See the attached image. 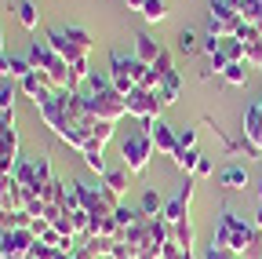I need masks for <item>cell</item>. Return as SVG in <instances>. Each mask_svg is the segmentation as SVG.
I'll list each match as a JSON object with an SVG mask.
<instances>
[{
    "instance_id": "277c9868",
    "label": "cell",
    "mask_w": 262,
    "mask_h": 259,
    "mask_svg": "<svg viewBox=\"0 0 262 259\" xmlns=\"http://www.w3.org/2000/svg\"><path fill=\"white\" fill-rule=\"evenodd\" d=\"M153 139L146 135V132H131L124 143H120V157H124V168L131 172V175H139V172H146V165H149V157H153Z\"/></svg>"
},
{
    "instance_id": "74e56055",
    "label": "cell",
    "mask_w": 262,
    "mask_h": 259,
    "mask_svg": "<svg viewBox=\"0 0 262 259\" xmlns=\"http://www.w3.org/2000/svg\"><path fill=\"white\" fill-rule=\"evenodd\" d=\"M255 226H258V230H262V208H258V215H255Z\"/></svg>"
},
{
    "instance_id": "603a6c76",
    "label": "cell",
    "mask_w": 262,
    "mask_h": 259,
    "mask_svg": "<svg viewBox=\"0 0 262 259\" xmlns=\"http://www.w3.org/2000/svg\"><path fill=\"white\" fill-rule=\"evenodd\" d=\"M80 157H84V165H88L91 172H98V175H106V161H102V146H95V143H91V146H88V150H84Z\"/></svg>"
},
{
    "instance_id": "ab89813d",
    "label": "cell",
    "mask_w": 262,
    "mask_h": 259,
    "mask_svg": "<svg viewBox=\"0 0 262 259\" xmlns=\"http://www.w3.org/2000/svg\"><path fill=\"white\" fill-rule=\"evenodd\" d=\"M0 55H4V33H0Z\"/></svg>"
},
{
    "instance_id": "f35d334b",
    "label": "cell",
    "mask_w": 262,
    "mask_h": 259,
    "mask_svg": "<svg viewBox=\"0 0 262 259\" xmlns=\"http://www.w3.org/2000/svg\"><path fill=\"white\" fill-rule=\"evenodd\" d=\"M255 193H258V201H262V179H258V186H255Z\"/></svg>"
},
{
    "instance_id": "4316f807",
    "label": "cell",
    "mask_w": 262,
    "mask_h": 259,
    "mask_svg": "<svg viewBox=\"0 0 262 259\" xmlns=\"http://www.w3.org/2000/svg\"><path fill=\"white\" fill-rule=\"evenodd\" d=\"M142 15H146V22H164L168 18V4H164V0H146Z\"/></svg>"
},
{
    "instance_id": "7a4b0ae2",
    "label": "cell",
    "mask_w": 262,
    "mask_h": 259,
    "mask_svg": "<svg viewBox=\"0 0 262 259\" xmlns=\"http://www.w3.org/2000/svg\"><path fill=\"white\" fill-rule=\"evenodd\" d=\"M26 58L33 62V70H37V73H44V77L51 81V88H55V91H77V88H80V84L73 81L70 62H66V58H62L48 41H33Z\"/></svg>"
},
{
    "instance_id": "d6986e66",
    "label": "cell",
    "mask_w": 262,
    "mask_h": 259,
    "mask_svg": "<svg viewBox=\"0 0 262 259\" xmlns=\"http://www.w3.org/2000/svg\"><path fill=\"white\" fill-rule=\"evenodd\" d=\"M15 15H18L22 29H29V33L40 26V11H37V4H33V0H18V4H15Z\"/></svg>"
},
{
    "instance_id": "e575fe53",
    "label": "cell",
    "mask_w": 262,
    "mask_h": 259,
    "mask_svg": "<svg viewBox=\"0 0 262 259\" xmlns=\"http://www.w3.org/2000/svg\"><path fill=\"white\" fill-rule=\"evenodd\" d=\"M211 172H215V168H211V157H201V161H196V172H193V175H196V179H208Z\"/></svg>"
},
{
    "instance_id": "d6a6232c",
    "label": "cell",
    "mask_w": 262,
    "mask_h": 259,
    "mask_svg": "<svg viewBox=\"0 0 262 259\" xmlns=\"http://www.w3.org/2000/svg\"><path fill=\"white\" fill-rule=\"evenodd\" d=\"M201 259H244V255H237V252H229V248H219V245H208Z\"/></svg>"
},
{
    "instance_id": "ffe728a7",
    "label": "cell",
    "mask_w": 262,
    "mask_h": 259,
    "mask_svg": "<svg viewBox=\"0 0 262 259\" xmlns=\"http://www.w3.org/2000/svg\"><path fill=\"white\" fill-rule=\"evenodd\" d=\"M248 70H251L248 62H229V66L222 70V81L233 84V88H244V84H248Z\"/></svg>"
},
{
    "instance_id": "484cf974",
    "label": "cell",
    "mask_w": 262,
    "mask_h": 259,
    "mask_svg": "<svg viewBox=\"0 0 262 259\" xmlns=\"http://www.w3.org/2000/svg\"><path fill=\"white\" fill-rule=\"evenodd\" d=\"M160 212H164V197L157 190H146L142 193V215H160Z\"/></svg>"
},
{
    "instance_id": "60d3db41",
    "label": "cell",
    "mask_w": 262,
    "mask_h": 259,
    "mask_svg": "<svg viewBox=\"0 0 262 259\" xmlns=\"http://www.w3.org/2000/svg\"><path fill=\"white\" fill-rule=\"evenodd\" d=\"M258 110H262V99H258Z\"/></svg>"
},
{
    "instance_id": "2e32d148",
    "label": "cell",
    "mask_w": 262,
    "mask_h": 259,
    "mask_svg": "<svg viewBox=\"0 0 262 259\" xmlns=\"http://www.w3.org/2000/svg\"><path fill=\"white\" fill-rule=\"evenodd\" d=\"M179 91H182V77H179V70H171L168 77H160V106L168 110V106H175L179 103Z\"/></svg>"
},
{
    "instance_id": "52a82bcc",
    "label": "cell",
    "mask_w": 262,
    "mask_h": 259,
    "mask_svg": "<svg viewBox=\"0 0 262 259\" xmlns=\"http://www.w3.org/2000/svg\"><path fill=\"white\" fill-rule=\"evenodd\" d=\"M222 215H226V223H229V252L244 255V252L258 241V226H255V223H244L233 208H222Z\"/></svg>"
},
{
    "instance_id": "8d00e7d4",
    "label": "cell",
    "mask_w": 262,
    "mask_h": 259,
    "mask_svg": "<svg viewBox=\"0 0 262 259\" xmlns=\"http://www.w3.org/2000/svg\"><path fill=\"white\" fill-rule=\"evenodd\" d=\"M127 8H135V11H142V8H146V0H127Z\"/></svg>"
},
{
    "instance_id": "9a60e30c",
    "label": "cell",
    "mask_w": 262,
    "mask_h": 259,
    "mask_svg": "<svg viewBox=\"0 0 262 259\" xmlns=\"http://www.w3.org/2000/svg\"><path fill=\"white\" fill-rule=\"evenodd\" d=\"M219 183H222L226 190H244V186H248V168L237 165V161H229V165L219 168Z\"/></svg>"
},
{
    "instance_id": "8fae6325",
    "label": "cell",
    "mask_w": 262,
    "mask_h": 259,
    "mask_svg": "<svg viewBox=\"0 0 262 259\" xmlns=\"http://www.w3.org/2000/svg\"><path fill=\"white\" fill-rule=\"evenodd\" d=\"M189 201H193V179L186 175V186H179V193L171 201H164V212H160V219L164 223H182V219H189Z\"/></svg>"
},
{
    "instance_id": "44dd1931",
    "label": "cell",
    "mask_w": 262,
    "mask_h": 259,
    "mask_svg": "<svg viewBox=\"0 0 262 259\" xmlns=\"http://www.w3.org/2000/svg\"><path fill=\"white\" fill-rule=\"evenodd\" d=\"M201 157H204L201 150H175V153H171L175 168H182L186 175H193V172H196V161H201Z\"/></svg>"
},
{
    "instance_id": "f546056e",
    "label": "cell",
    "mask_w": 262,
    "mask_h": 259,
    "mask_svg": "<svg viewBox=\"0 0 262 259\" xmlns=\"http://www.w3.org/2000/svg\"><path fill=\"white\" fill-rule=\"evenodd\" d=\"M113 219H117V223L124 226V230H127L131 223H139V219H142V212H131L127 205H117V208H113Z\"/></svg>"
},
{
    "instance_id": "7402d4cb",
    "label": "cell",
    "mask_w": 262,
    "mask_h": 259,
    "mask_svg": "<svg viewBox=\"0 0 262 259\" xmlns=\"http://www.w3.org/2000/svg\"><path fill=\"white\" fill-rule=\"evenodd\" d=\"M62 33L70 37V41H73L80 51H91V44H95V41H91V33H88L84 26H62Z\"/></svg>"
},
{
    "instance_id": "d590c367",
    "label": "cell",
    "mask_w": 262,
    "mask_h": 259,
    "mask_svg": "<svg viewBox=\"0 0 262 259\" xmlns=\"http://www.w3.org/2000/svg\"><path fill=\"white\" fill-rule=\"evenodd\" d=\"M11 183H15V175H8V172H0V201L8 197V190H11Z\"/></svg>"
},
{
    "instance_id": "30bf717a",
    "label": "cell",
    "mask_w": 262,
    "mask_h": 259,
    "mask_svg": "<svg viewBox=\"0 0 262 259\" xmlns=\"http://www.w3.org/2000/svg\"><path fill=\"white\" fill-rule=\"evenodd\" d=\"M33 230L22 226V230H8L0 237V259H29V248H33Z\"/></svg>"
},
{
    "instance_id": "4dcf8cb0",
    "label": "cell",
    "mask_w": 262,
    "mask_h": 259,
    "mask_svg": "<svg viewBox=\"0 0 262 259\" xmlns=\"http://www.w3.org/2000/svg\"><path fill=\"white\" fill-rule=\"evenodd\" d=\"M171 70H175V62H171V51H160V55H157V62H153V73H157V77H168Z\"/></svg>"
},
{
    "instance_id": "5bb4252c",
    "label": "cell",
    "mask_w": 262,
    "mask_h": 259,
    "mask_svg": "<svg viewBox=\"0 0 262 259\" xmlns=\"http://www.w3.org/2000/svg\"><path fill=\"white\" fill-rule=\"evenodd\" d=\"M244 139L255 153H262V110H258V103H251L244 110Z\"/></svg>"
},
{
    "instance_id": "3957f363",
    "label": "cell",
    "mask_w": 262,
    "mask_h": 259,
    "mask_svg": "<svg viewBox=\"0 0 262 259\" xmlns=\"http://www.w3.org/2000/svg\"><path fill=\"white\" fill-rule=\"evenodd\" d=\"M48 44H51L66 62H70V70H73V81H77V84H84V81L91 77V70H88V51H80L70 37L62 33V29H48Z\"/></svg>"
},
{
    "instance_id": "e0dca14e",
    "label": "cell",
    "mask_w": 262,
    "mask_h": 259,
    "mask_svg": "<svg viewBox=\"0 0 262 259\" xmlns=\"http://www.w3.org/2000/svg\"><path fill=\"white\" fill-rule=\"evenodd\" d=\"M127 175H131L127 168H106V175H102V186L113 193L117 201H120L124 193H127Z\"/></svg>"
},
{
    "instance_id": "d4e9b609",
    "label": "cell",
    "mask_w": 262,
    "mask_h": 259,
    "mask_svg": "<svg viewBox=\"0 0 262 259\" xmlns=\"http://www.w3.org/2000/svg\"><path fill=\"white\" fill-rule=\"evenodd\" d=\"M15 99H18V88L11 81H4V88H0V113H15Z\"/></svg>"
},
{
    "instance_id": "836d02e7",
    "label": "cell",
    "mask_w": 262,
    "mask_h": 259,
    "mask_svg": "<svg viewBox=\"0 0 262 259\" xmlns=\"http://www.w3.org/2000/svg\"><path fill=\"white\" fill-rule=\"evenodd\" d=\"M179 150H196V132L193 128H182L179 132Z\"/></svg>"
},
{
    "instance_id": "7c38bea8",
    "label": "cell",
    "mask_w": 262,
    "mask_h": 259,
    "mask_svg": "<svg viewBox=\"0 0 262 259\" xmlns=\"http://www.w3.org/2000/svg\"><path fill=\"white\" fill-rule=\"evenodd\" d=\"M110 81H113V88L120 91V95H131L139 84H135V77H131V70H127V55L124 51H110Z\"/></svg>"
},
{
    "instance_id": "8992f818",
    "label": "cell",
    "mask_w": 262,
    "mask_h": 259,
    "mask_svg": "<svg viewBox=\"0 0 262 259\" xmlns=\"http://www.w3.org/2000/svg\"><path fill=\"white\" fill-rule=\"evenodd\" d=\"M18 165V128L15 113H0V172H15Z\"/></svg>"
},
{
    "instance_id": "6da1fadb",
    "label": "cell",
    "mask_w": 262,
    "mask_h": 259,
    "mask_svg": "<svg viewBox=\"0 0 262 259\" xmlns=\"http://www.w3.org/2000/svg\"><path fill=\"white\" fill-rule=\"evenodd\" d=\"M80 95H84V103L88 110L98 117V121H120L127 113V95H120L110 81V73H91L84 84H80Z\"/></svg>"
},
{
    "instance_id": "5b68a950",
    "label": "cell",
    "mask_w": 262,
    "mask_h": 259,
    "mask_svg": "<svg viewBox=\"0 0 262 259\" xmlns=\"http://www.w3.org/2000/svg\"><path fill=\"white\" fill-rule=\"evenodd\" d=\"M241 29V11L229 0H211L208 8V33L211 37H237Z\"/></svg>"
},
{
    "instance_id": "4fadbf2b",
    "label": "cell",
    "mask_w": 262,
    "mask_h": 259,
    "mask_svg": "<svg viewBox=\"0 0 262 259\" xmlns=\"http://www.w3.org/2000/svg\"><path fill=\"white\" fill-rule=\"evenodd\" d=\"M37 110H40V121L51 128V132H55L58 139H62L66 132H70V124H73V121L66 117V110H62V103H58V95H51V99H48V103H40Z\"/></svg>"
},
{
    "instance_id": "f1b7e54d",
    "label": "cell",
    "mask_w": 262,
    "mask_h": 259,
    "mask_svg": "<svg viewBox=\"0 0 262 259\" xmlns=\"http://www.w3.org/2000/svg\"><path fill=\"white\" fill-rule=\"evenodd\" d=\"M110 139H113V121H98L95 132H91V143H95V146H106Z\"/></svg>"
},
{
    "instance_id": "83f0119b",
    "label": "cell",
    "mask_w": 262,
    "mask_h": 259,
    "mask_svg": "<svg viewBox=\"0 0 262 259\" xmlns=\"http://www.w3.org/2000/svg\"><path fill=\"white\" fill-rule=\"evenodd\" d=\"M29 73H33V62H29V58H15V55H11L8 81H22V77H29Z\"/></svg>"
},
{
    "instance_id": "1f68e13d",
    "label": "cell",
    "mask_w": 262,
    "mask_h": 259,
    "mask_svg": "<svg viewBox=\"0 0 262 259\" xmlns=\"http://www.w3.org/2000/svg\"><path fill=\"white\" fill-rule=\"evenodd\" d=\"M179 51L182 55H193L196 51V33H193V29H182V33H179Z\"/></svg>"
},
{
    "instance_id": "cb8c5ba5",
    "label": "cell",
    "mask_w": 262,
    "mask_h": 259,
    "mask_svg": "<svg viewBox=\"0 0 262 259\" xmlns=\"http://www.w3.org/2000/svg\"><path fill=\"white\" fill-rule=\"evenodd\" d=\"M171 241H179L182 248H193V223L189 219H182V223L171 226Z\"/></svg>"
},
{
    "instance_id": "ba28073f",
    "label": "cell",
    "mask_w": 262,
    "mask_h": 259,
    "mask_svg": "<svg viewBox=\"0 0 262 259\" xmlns=\"http://www.w3.org/2000/svg\"><path fill=\"white\" fill-rule=\"evenodd\" d=\"M160 95L157 91H149V88H135L127 95V113L131 117H139V121H157L160 117Z\"/></svg>"
},
{
    "instance_id": "ac0fdd59",
    "label": "cell",
    "mask_w": 262,
    "mask_h": 259,
    "mask_svg": "<svg viewBox=\"0 0 262 259\" xmlns=\"http://www.w3.org/2000/svg\"><path fill=\"white\" fill-rule=\"evenodd\" d=\"M160 51H164V48H160V44H157V41H153L149 33H139V37H135V58H139V62H146V66H153Z\"/></svg>"
},
{
    "instance_id": "9c48e42d",
    "label": "cell",
    "mask_w": 262,
    "mask_h": 259,
    "mask_svg": "<svg viewBox=\"0 0 262 259\" xmlns=\"http://www.w3.org/2000/svg\"><path fill=\"white\" fill-rule=\"evenodd\" d=\"M142 132L153 139V146L160 150V153H175L179 150V132H175V128L168 124V121H164V117H157V121H142Z\"/></svg>"
}]
</instances>
